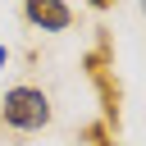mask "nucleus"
Masks as SVG:
<instances>
[{
    "label": "nucleus",
    "instance_id": "f257e3e1",
    "mask_svg": "<svg viewBox=\"0 0 146 146\" xmlns=\"http://www.w3.org/2000/svg\"><path fill=\"white\" fill-rule=\"evenodd\" d=\"M82 68H87V78L96 82V96H100V123L110 128V132H119V78H114V46H110V36H105V27H100V36H96V46L82 55Z\"/></svg>",
    "mask_w": 146,
    "mask_h": 146
},
{
    "label": "nucleus",
    "instance_id": "f03ea898",
    "mask_svg": "<svg viewBox=\"0 0 146 146\" xmlns=\"http://www.w3.org/2000/svg\"><path fill=\"white\" fill-rule=\"evenodd\" d=\"M50 114H55L50 110V96L41 87H32V82H18V87H9L0 96V119L9 128H18V132H41L50 123Z\"/></svg>",
    "mask_w": 146,
    "mask_h": 146
},
{
    "label": "nucleus",
    "instance_id": "7ed1b4c3",
    "mask_svg": "<svg viewBox=\"0 0 146 146\" xmlns=\"http://www.w3.org/2000/svg\"><path fill=\"white\" fill-rule=\"evenodd\" d=\"M23 18L41 32H68L73 27V9L64 0H23Z\"/></svg>",
    "mask_w": 146,
    "mask_h": 146
},
{
    "label": "nucleus",
    "instance_id": "20e7f679",
    "mask_svg": "<svg viewBox=\"0 0 146 146\" xmlns=\"http://www.w3.org/2000/svg\"><path fill=\"white\" fill-rule=\"evenodd\" d=\"M82 141H87V146H110L114 132H110L105 123H87V128H82Z\"/></svg>",
    "mask_w": 146,
    "mask_h": 146
},
{
    "label": "nucleus",
    "instance_id": "39448f33",
    "mask_svg": "<svg viewBox=\"0 0 146 146\" xmlns=\"http://www.w3.org/2000/svg\"><path fill=\"white\" fill-rule=\"evenodd\" d=\"M87 5H91V9H96V14H105V9H114V5H119V0H87Z\"/></svg>",
    "mask_w": 146,
    "mask_h": 146
},
{
    "label": "nucleus",
    "instance_id": "423d86ee",
    "mask_svg": "<svg viewBox=\"0 0 146 146\" xmlns=\"http://www.w3.org/2000/svg\"><path fill=\"white\" fill-rule=\"evenodd\" d=\"M5 59H9V50H5V46H0V68H5Z\"/></svg>",
    "mask_w": 146,
    "mask_h": 146
},
{
    "label": "nucleus",
    "instance_id": "0eeeda50",
    "mask_svg": "<svg viewBox=\"0 0 146 146\" xmlns=\"http://www.w3.org/2000/svg\"><path fill=\"white\" fill-rule=\"evenodd\" d=\"M141 14H146V0H141Z\"/></svg>",
    "mask_w": 146,
    "mask_h": 146
}]
</instances>
